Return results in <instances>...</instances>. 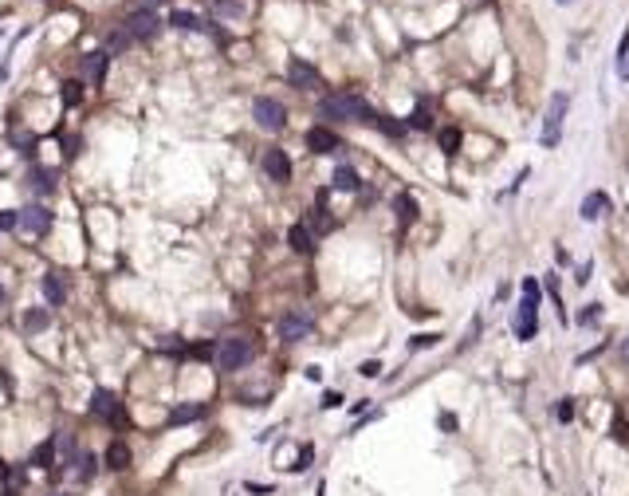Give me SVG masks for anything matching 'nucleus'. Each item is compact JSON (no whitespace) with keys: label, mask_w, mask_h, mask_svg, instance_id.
Instances as JSON below:
<instances>
[{"label":"nucleus","mask_w":629,"mask_h":496,"mask_svg":"<svg viewBox=\"0 0 629 496\" xmlns=\"http://www.w3.org/2000/svg\"><path fill=\"white\" fill-rule=\"evenodd\" d=\"M319 114L331 119V122H374L378 119V111H370L366 99H358V95H350V91L327 95L323 103H319Z\"/></svg>","instance_id":"obj_1"},{"label":"nucleus","mask_w":629,"mask_h":496,"mask_svg":"<svg viewBox=\"0 0 629 496\" xmlns=\"http://www.w3.org/2000/svg\"><path fill=\"white\" fill-rule=\"evenodd\" d=\"M567 111H570V95H567V91H554V95H551V107H547V122H543V146H547V150H554V146H559Z\"/></svg>","instance_id":"obj_2"},{"label":"nucleus","mask_w":629,"mask_h":496,"mask_svg":"<svg viewBox=\"0 0 629 496\" xmlns=\"http://www.w3.org/2000/svg\"><path fill=\"white\" fill-rule=\"evenodd\" d=\"M252 362V343L240 339V335H232V339H221L217 343V367L221 370H240Z\"/></svg>","instance_id":"obj_3"},{"label":"nucleus","mask_w":629,"mask_h":496,"mask_svg":"<svg viewBox=\"0 0 629 496\" xmlns=\"http://www.w3.org/2000/svg\"><path fill=\"white\" fill-rule=\"evenodd\" d=\"M252 114H256V122H260L264 130H272V134L288 126V111H283V103H275V99H268V95H260V99L252 103Z\"/></svg>","instance_id":"obj_4"},{"label":"nucleus","mask_w":629,"mask_h":496,"mask_svg":"<svg viewBox=\"0 0 629 496\" xmlns=\"http://www.w3.org/2000/svg\"><path fill=\"white\" fill-rule=\"evenodd\" d=\"M158 28H162V20L153 16L150 9H138V12H130V16L122 20V32H126L130 40H153Z\"/></svg>","instance_id":"obj_5"},{"label":"nucleus","mask_w":629,"mask_h":496,"mask_svg":"<svg viewBox=\"0 0 629 496\" xmlns=\"http://www.w3.org/2000/svg\"><path fill=\"white\" fill-rule=\"evenodd\" d=\"M314 327V319H311V311H288V316L280 319V339H288V343H295V339H303L307 331Z\"/></svg>","instance_id":"obj_6"},{"label":"nucleus","mask_w":629,"mask_h":496,"mask_svg":"<svg viewBox=\"0 0 629 496\" xmlns=\"http://www.w3.org/2000/svg\"><path fill=\"white\" fill-rule=\"evenodd\" d=\"M91 414L102 418V421H114V426L122 421V406H119V398H114L111 390H94L91 394Z\"/></svg>","instance_id":"obj_7"},{"label":"nucleus","mask_w":629,"mask_h":496,"mask_svg":"<svg viewBox=\"0 0 629 496\" xmlns=\"http://www.w3.org/2000/svg\"><path fill=\"white\" fill-rule=\"evenodd\" d=\"M535 331H539V303L535 300H523V303H519V311H515V335L527 343V339H535Z\"/></svg>","instance_id":"obj_8"},{"label":"nucleus","mask_w":629,"mask_h":496,"mask_svg":"<svg viewBox=\"0 0 629 496\" xmlns=\"http://www.w3.org/2000/svg\"><path fill=\"white\" fill-rule=\"evenodd\" d=\"M264 173L272 181H280V185H288V181H291V158L283 154V150H275V146H272V150H264Z\"/></svg>","instance_id":"obj_9"},{"label":"nucleus","mask_w":629,"mask_h":496,"mask_svg":"<svg viewBox=\"0 0 629 496\" xmlns=\"http://www.w3.org/2000/svg\"><path fill=\"white\" fill-rule=\"evenodd\" d=\"M339 134H334L331 126H311L307 130V150H311V154H334V150H339Z\"/></svg>","instance_id":"obj_10"},{"label":"nucleus","mask_w":629,"mask_h":496,"mask_svg":"<svg viewBox=\"0 0 629 496\" xmlns=\"http://www.w3.org/2000/svg\"><path fill=\"white\" fill-rule=\"evenodd\" d=\"M20 229H24L28 237H43V232L51 229V213H48V209H40V205L20 209Z\"/></svg>","instance_id":"obj_11"},{"label":"nucleus","mask_w":629,"mask_h":496,"mask_svg":"<svg viewBox=\"0 0 629 496\" xmlns=\"http://www.w3.org/2000/svg\"><path fill=\"white\" fill-rule=\"evenodd\" d=\"M288 79H291L295 87H303V91L319 87V71H314L307 60H291V63H288Z\"/></svg>","instance_id":"obj_12"},{"label":"nucleus","mask_w":629,"mask_h":496,"mask_svg":"<svg viewBox=\"0 0 629 496\" xmlns=\"http://www.w3.org/2000/svg\"><path fill=\"white\" fill-rule=\"evenodd\" d=\"M209 414L204 402H185V406H173L170 410V426H189V421H201Z\"/></svg>","instance_id":"obj_13"},{"label":"nucleus","mask_w":629,"mask_h":496,"mask_svg":"<svg viewBox=\"0 0 629 496\" xmlns=\"http://www.w3.org/2000/svg\"><path fill=\"white\" fill-rule=\"evenodd\" d=\"M43 296H48L51 308H60V303L67 300V280H63V272H48V276H43Z\"/></svg>","instance_id":"obj_14"},{"label":"nucleus","mask_w":629,"mask_h":496,"mask_svg":"<svg viewBox=\"0 0 629 496\" xmlns=\"http://www.w3.org/2000/svg\"><path fill=\"white\" fill-rule=\"evenodd\" d=\"M55 449H60V437H43V441L32 449V465H35V469H51V465H60V461H55Z\"/></svg>","instance_id":"obj_15"},{"label":"nucleus","mask_w":629,"mask_h":496,"mask_svg":"<svg viewBox=\"0 0 629 496\" xmlns=\"http://www.w3.org/2000/svg\"><path fill=\"white\" fill-rule=\"evenodd\" d=\"M130 445L126 441H111L106 445V469H114V473H122V469H130Z\"/></svg>","instance_id":"obj_16"},{"label":"nucleus","mask_w":629,"mask_h":496,"mask_svg":"<svg viewBox=\"0 0 629 496\" xmlns=\"http://www.w3.org/2000/svg\"><path fill=\"white\" fill-rule=\"evenodd\" d=\"M288 244L295 248V252H303V257H311V252H314L311 229H307V225H291V229H288Z\"/></svg>","instance_id":"obj_17"},{"label":"nucleus","mask_w":629,"mask_h":496,"mask_svg":"<svg viewBox=\"0 0 629 496\" xmlns=\"http://www.w3.org/2000/svg\"><path fill=\"white\" fill-rule=\"evenodd\" d=\"M106 60H111L106 52H87V55H83V71L94 79V87H99L102 75H106Z\"/></svg>","instance_id":"obj_18"},{"label":"nucleus","mask_w":629,"mask_h":496,"mask_svg":"<svg viewBox=\"0 0 629 496\" xmlns=\"http://www.w3.org/2000/svg\"><path fill=\"white\" fill-rule=\"evenodd\" d=\"M606 205H610V197H606V193H590L586 201H582V205H579L582 221H598V217L606 213Z\"/></svg>","instance_id":"obj_19"},{"label":"nucleus","mask_w":629,"mask_h":496,"mask_svg":"<svg viewBox=\"0 0 629 496\" xmlns=\"http://www.w3.org/2000/svg\"><path fill=\"white\" fill-rule=\"evenodd\" d=\"M170 24L173 28H181V32H204V20L201 16H193V12H170Z\"/></svg>","instance_id":"obj_20"},{"label":"nucleus","mask_w":629,"mask_h":496,"mask_svg":"<svg viewBox=\"0 0 629 496\" xmlns=\"http://www.w3.org/2000/svg\"><path fill=\"white\" fill-rule=\"evenodd\" d=\"M48 323H51V316H48V311H43V308H32V311H24V331H28V335H40L43 327H48Z\"/></svg>","instance_id":"obj_21"},{"label":"nucleus","mask_w":629,"mask_h":496,"mask_svg":"<svg viewBox=\"0 0 629 496\" xmlns=\"http://www.w3.org/2000/svg\"><path fill=\"white\" fill-rule=\"evenodd\" d=\"M358 185H362V178H358L350 166H339V170H334V189H346V193H354Z\"/></svg>","instance_id":"obj_22"},{"label":"nucleus","mask_w":629,"mask_h":496,"mask_svg":"<svg viewBox=\"0 0 629 496\" xmlns=\"http://www.w3.org/2000/svg\"><path fill=\"white\" fill-rule=\"evenodd\" d=\"M437 142H441V150H444V154H456V150H460V142H464V134H460L456 126H444L441 134H437Z\"/></svg>","instance_id":"obj_23"},{"label":"nucleus","mask_w":629,"mask_h":496,"mask_svg":"<svg viewBox=\"0 0 629 496\" xmlns=\"http://www.w3.org/2000/svg\"><path fill=\"white\" fill-rule=\"evenodd\" d=\"M374 126L382 130V134H390V138H401V134L409 130V122H398V119H390V114H378Z\"/></svg>","instance_id":"obj_24"},{"label":"nucleus","mask_w":629,"mask_h":496,"mask_svg":"<svg viewBox=\"0 0 629 496\" xmlns=\"http://www.w3.org/2000/svg\"><path fill=\"white\" fill-rule=\"evenodd\" d=\"M398 217H401V225H405V229L417 221V201H413L409 193H401V197H398Z\"/></svg>","instance_id":"obj_25"},{"label":"nucleus","mask_w":629,"mask_h":496,"mask_svg":"<svg viewBox=\"0 0 629 496\" xmlns=\"http://www.w3.org/2000/svg\"><path fill=\"white\" fill-rule=\"evenodd\" d=\"M28 181H32L40 193H51V189H55V173H51V170H40V166L32 170V178H28Z\"/></svg>","instance_id":"obj_26"},{"label":"nucleus","mask_w":629,"mask_h":496,"mask_svg":"<svg viewBox=\"0 0 629 496\" xmlns=\"http://www.w3.org/2000/svg\"><path fill=\"white\" fill-rule=\"evenodd\" d=\"M429 126H433V114H429V107L417 103L413 114H409V130H429Z\"/></svg>","instance_id":"obj_27"},{"label":"nucleus","mask_w":629,"mask_h":496,"mask_svg":"<svg viewBox=\"0 0 629 496\" xmlns=\"http://www.w3.org/2000/svg\"><path fill=\"white\" fill-rule=\"evenodd\" d=\"M307 229H314V232H327V229H331V217H327L323 205L311 209V217H307Z\"/></svg>","instance_id":"obj_28"},{"label":"nucleus","mask_w":629,"mask_h":496,"mask_svg":"<svg viewBox=\"0 0 629 496\" xmlns=\"http://www.w3.org/2000/svg\"><path fill=\"white\" fill-rule=\"evenodd\" d=\"M60 95H63V107H75L79 99H83V83H79V79H67Z\"/></svg>","instance_id":"obj_29"},{"label":"nucleus","mask_w":629,"mask_h":496,"mask_svg":"<svg viewBox=\"0 0 629 496\" xmlns=\"http://www.w3.org/2000/svg\"><path fill=\"white\" fill-rule=\"evenodd\" d=\"M75 465H79L75 477H79V480H91V477H94V465H99V461H94V453H79Z\"/></svg>","instance_id":"obj_30"},{"label":"nucleus","mask_w":629,"mask_h":496,"mask_svg":"<svg viewBox=\"0 0 629 496\" xmlns=\"http://www.w3.org/2000/svg\"><path fill=\"white\" fill-rule=\"evenodd\" d=\"M213 12L217 16H240V12H244V0H213Z\"/></svg>","instance_id":"obj_31"},{"label":"nucleus","mask_w":629,"mask_h":496,"mask_svg":"<svg viewBox=\"0 0 629 496\" xmlns=\"http://www.w3.org/2000/svg\"><path fill=\"white\" fill-rule=\"evenodd\" d=\"M598 319H602V303H586V308L579 311V327H594Z\"/></svg>","instance_id":"obj_32"},{"label":"nucleus","mask_w":629,"mask_h":496,"mask_svg":"<svg viewBox=\"0 0 629 496\" xmlns=\"http://www.w3.org/2000/svg\"><path fill=\"white\" fill-rule=\"evenodd\" d=\"M12 142H16L20 154L32 158V154H35V146H40V138H35V134H12Z\"/></svg>","instance_id":"obj_33"},{"label":"nucleus","mask_w":629,"mask_h":496,"mask_svg":"<svg viewBox=\"0 0 629 496\" xmlns=\"http://www.w3.org/2000/svg\"><path fill=\"white\" fill-rule=\"evenodd\" d=\"M610 433L618 437L621 445H629V421L625 418H613V426H610Z\"/></svg>","instance_id":"obj_34"},{"label":"nucleus","mask_w":629,"mask_h":496,"mask_svg":"<svg viewBox=\"0 0 629 496\" xmlns=\"http://www.w3.org/2000/svg\"><path fill=\"white\" fill-rule=\"evenodd\" d=\"M311 457H314V445H303V449H299V457H295V465H291V469H295V473H303L307 465H311Z\"/></svg>","instance_id":"obj_35"},{"label":"nucleus","mask_w":629,"mask_h":496,"mask_svg":"<svg viewBox=\"0 0 629 496\" xmlns=\"http://www.w3.org/2000/svg\"><path fill=\"white\" fill-rule=\"evenodd\" d=\"M433 343H441V335H413V339H409V351H421V347H433Z\"/></svg>","instance_id":"obj_36"},{"label":"nucleus","mask_w":629,"mask_h":496,"mask_svg":"<svg viewBox=\"0 0 629 496\" xmlns=\"http://www.w3.org/2000/svg\"><path fill=\"white\" fill-rule=\"evenodd\" d=\"M554 414H559V421H570V418H574V398H562Z\"/></svg>","instance_id":"obj_37"},{"label":"nucleus","mask_w":629,"mask_h":496,"mask_svg":"<svg viewBox=\"0 0 629 496\" xmlns=\"http://www.w3.org/2000/svg\"><path fill=\"white\" fill-rule=\"evenodd\" d=\"M4 229H20V213H0V232Z\"/></svg>","instance_id":"obj_38"},{"label":"nucleus","mask_w":629,"mask_h":496,"mask_svg":"<svg viewBox=\"0 0 629 496\" xmlns=\"http://www.w3.org/2000/svg\"><path fill=\"white\" fill-rule=\"evenodd\" d=\"M334 406H342V394L339 390H327L323 394V410H334Z\"/></svg>","instance_id":"obj_39"},{"label":"nucleus","mask_w":629,"mask_h":496,"mask_svg":"<svg viewBox=\"0 0 629 496\" xmlns=\"http://www.w3.org/2000/svg\"><path fill=\"white\" fill-rule=\"evenodd\" d=\"M362 374H366V378H378V374H382V362H374V359L362 362Z\"/></svg>","instance_id":"obj_40"},{"label":"nucleus","mask_w":629,"mask_h":496,"mask_svg":"<svg viewBox=\"0 0 629 496\" xmlns=\"http://www.w3.org/2000/svg\"><path fill=\"white\" fill-rule=\"evenodd\" d=\"M523 300H535V303H539V284H535V280L523 284Z\"/></svg>","instance_id":"obj_41"},{"label":"nucleus","mask_w":629,"mask_h":496,"mask_svg":"<svg viewBox=\"0 0 629 496\" xmlns=\"http://www.w3.org/2000/svg\"><path fill=\"white\" fill-rule=\"evenodd\" d=\"M590 272H594V264H590V260H586V264L579 268V276H574V280H579V284H586V280H590Z\"/></svg>","instance_id":"obj_42"},{"label":"nucleus","mask_w":629,"mask_h":496,"mask_svg":"<svg viewBox=\"0 0 629 496\" xmlns=\"http://www.w3.org/2000/svg\"><path fill=\"white\" fill-rule=\"evenodd\" d=\"M618 359H621V362H625V367H629V339H621V347H618Z\"/></svg>","instance_id":"obj_43"},{"label":"nucleus","mask_w":629,"mask_h":496,"mask_svg":"<svg viewBox=\"0 0 629 496\" xmlns=\"http://www.w3.org/2000/svg\"><path fill=\"white\" fill-rule=\"evenodd\" d=\"M9 477H12V469H9V461L0 457V480H9Z\"/></svg>","instance_id":"obj_44"},{"label":"nucleus","mask_w":629,"mask_h":496,"mask_svg":"<svg viewBox=\"0 0 629 496\" xmlns=\"http://www.w3.org/2000/svg\"><path fill=\"white\" fill-rule=\"evenodd\" d=\"M138 4H142V9H153V4H162V0H138Z\"/></svg>","instance_id":"obj_45"},{"label":"nucleus","mask_w":629,"mask_h":496,"mask_svg":"<svg viewBox=\"0 0 629 496\" xmlns=\"http://www.w3.org/2000/svg\"><path fill=\"white\" fill-rule=\"evenodd\" d=\"M0 496H20V492H12V488H4V492H0Z\"/></svg>","instance_id":"obj_46"},{"label":"nucleus","mask_w":629,"mask_h":496,"mask_svg":"<svg viewBox=\"0 0 629 496\" xmlns=\"http://www.w3.org/2000/svg\"><path fill=\"white\" fill-rule=\"evenodd\" d=\"M0 308H4V284H0Z\"/></svg>","instance_id":"obj_47"},{"label":"nucleus","mask_w":629,"mask_h":496,"mask_svg":"<svg viewBox=\"0 0 629 496\" xmlns=\"http://www.w3.org/2000/svg\"><path fill=\"white\" fill-rule=\"evenodd\" d=\"M559 4H574V0H559Z\"/></svg>","instance_id":"obj_48"},{"label":"nucleus","mask_w":629,"mask_h":496,"mask_svg":"<svg viewBox=\"0 0 629 496\" xmlns=\"http://www.w3.org/2000/svg\"><path fill=\"white\" fill-rule=\"evenodd\" d=\"M51 496H60V492H51Z\"/></svg>","instance_id":"obj_49"}]
</instances>
